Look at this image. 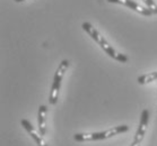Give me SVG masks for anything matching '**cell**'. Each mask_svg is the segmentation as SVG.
<instances>
[{"label": "cell", "mask_w": 157, "mask_h": 146, "mask_svg": "<svg viewBox=\"0 0 157 146\" xmlns=\"http://www.w3.org/2000/svg\"><path fill=\"white\" fill-rule=\"evenodd\" d=\"M148 120H149V111L147 109H144L141 112V118H140L139 127L137 129L136 136H135V142L141 143V141L145 137L147 127H148Z\"/></svg>", "instance_id": "5"}, {"label": "cell", "mask_w": 157, "mask_h": 146, "mask_svg": "<svg viewBox=\"0 0 157 146\" xmlns=\"http://www.w3.org/2000/svg\"><path fill=\"white\" fill-rule=\"evenodd\" d=\"M143 1L145 2L146 7L148 8V9H150V11H151L153 14H157V5L154 0H143Z\"/></svg>", "instance_id": "9"}, {"label": "cell", "mask_w": 157, "mask_h": 146, "mask_svg": "<svg viewBox=\"0 0 157 146\" xmlns=\"http://www.w3.org/2000/svg\"><path fill=\"white\" fill-rule=\"evenodd\" d=\"M82 29H84V30H85V32L87 33V34H88V35L90 36L98 45H100L101 48H102L109 56H111L112 59L119 61V62H121V63H127V62L129 61L128 56L124 55V54L119 53L118 51H115L114 48L112 47V45H110V43L105 39V37L101 35L100 32H98L92 24H89V23H82Z\"/></svg>", "instance_id": "1"}, {"label": "cell", "mask_w": 157, "mask_h": 146, "mask_svg": "<svg viewBox=\"0 0 157 146\" xmlns=\"http://www.w3.org/2000/svg\"><path fill=\"white\" fill-rule=\"evenodd\" d=\"M68 68H69V61L63 60L59 64L57 71H56L53 82H52V87H51L50 97H49V102L51 105H56L58 102V97H59V91H60L61 81H62V78H63L64 73L67 72V69Z\"/></svg>", "instance_id": "3"}, {"label": "cell", "mask_w": 157, "mask_h": 146, "mask_svg": "<svg viewBox=\"0 0 157 146\" xmlns=\"http://www.w3.org/2000/svg\"><path fill=\"white\" fill-rule=\"evenodd\" d=\"M109 2H112V4H119V5H123L125 7L130 8L132 10H135L136 12L140 15H144V16H150L153 15V12L150 11V9H148L147 7H143L140 6L139 4L135 2L133 0H107Z\"/></svg>", "instance_id": "4"}, {"label": "cell", "mask_w": 157, "mask_h": 146, "mask_svg": "<svg viewBox=\"0 0 157 146\" xmlns=\"http://www.w3.org/2000/svg\"><path fill=\"white\" fill-rule=\"evenodd\" d=\"M130 146H140V143L135 142V141H133V143H132V144H130Z\"/></svg>", "instance_id": "10"}, {"label": "cell", "mask_w": 157, "mask_h": 146, "mask_svg": "<svg viewBox=\"0 0 157 146\" xmlns=\"http://www.w3.org/2000/svg\"><path fill=\"white\" fill-rule=\"evenodd\" d=\"M156 80H157V72H151V73H148V74H144L137 79V81H138L139 84H146V83L156 81Z\"/></svg>", "instance_id": "8"}, {"label": "cell", "mask_w": 157, "mask_h": 146, "mask_svg": "<svg viewBox=\"0 0 157 146\" xmlns=\"http://www.w3.org/2000/svg\"><path fill=\"white\" fill-rule=\"evenodd\" d=\"M47 106H44V105L40 106L39 112H37V126H39L40 134L43 136L47 133Z\"/></svg>", "instance_id": "7"}, {"label": "cell", "mask_w": 157, "mask_h": 146, "mask_svg": "<svg viewBox=\"0 0 157 146\" xmlns=\"http://www.w3.org/2000/svg\"><path fill=\"white\" fill-rule=\"evenodd\" d=\"M129 130V126L121 125V126H115L113 128L104 130V132H96V133H79L74 136V139L76 142H93V141H103V139L111 138L115 135L122 134Z\"/></svg>", "instance_id": "2"}, {"label": "cell", "mask_w": 157, "mask_h": 146, "mask_svg": "<svg viewBox=\"0 0 157 146\" xmlns=\"http://www.w3.org/2000/svg\"><path fill=\"white\" fill-rule=\"evenodd\" d=\"M21 126L26 129V132L31 135V137L35 141V143L37 144V146H48V144L45 143L44 138H43V135H41V134L37 133V130L33 127L32 124H31L27 119H21Z\"/></svg>", "instance_id": "6"}, {"label": "cell", "mask_w": 157, "mask_h": 146, "mask_svg": "<svg viewBox=\"0 0 157 146\" xmlns=\"http://www.w3.org/2000/svg\"><path fill=\"white\" fill-rule=\"evenodd\" d=\"M14 1H16V2H21V1H24V0H14Z\"/></svg>", "instance_id": "11"}]
</instances>
